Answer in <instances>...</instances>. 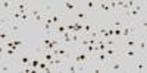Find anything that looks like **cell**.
<instances>
[{
	"label": "cell",
	"instance_id": "obj_1",
	"mask_svg": "<svg viewBox=\"0 0 147 73\" xmlns=\"http://www.w3.org/2000/svg\"><path fill=\"white\" fill-rule=\"evenodd\" d=\"M136 29H137L136 22L127 21V22L124 23V27H122V35H121V38H122V40H127V38H129V36L136 35Z\"/></svg>",
	"mask_w": 147,
	"mask_h": 73
},
{
	"label": "cell",
	"instance_id": "obj_2",
	"mask_svg": "<svg viewBox=\"0 0 147 73\" xmlns=\"http://www.w3.org/2000/svg\"><path fill=\"white\" fill-rule=\"evenodd\" d=\"M110 70V72H122L125 70V66H124V58L122 57H118V58H113L110 60L109 64L106 66V70Z\"/></svg>",
	"mask_w": 147,
	"mask_h": 73
},
{
	"label": "cell",
	"instance_id": "obj_3",
	"mask_svg": "<svg viewBox=\"0 0 147 73\" xmlns=\"http://www.w3.org/2000/svg\"><path fill=\"white\" fill-rule=\"evenodd\" d=\"M121 57L122 58H129V60H132V58H140L141 57V53L137 50V48H121Z\"/></svg>",
	"mask_w": 147,
	"mask_h": 73
},
{
	"label": "cell",
	"instance_id": "obj_4",
	"mask_svg": "<svg viewBox=\"0 0 147 73\" xmlns=\"http://www.w3.org/2000/svg\"><path fill=\"white\" fill-rule=\"evenodd\" d=\"M87 67H82V66H78L75 62H72V60H68L63 66V70L65 72H71V73H75V72H84Z\"/></svg>",
	"mask_w": 147,
	"mask_h": 73
},
{
	"label": "cell",
	"instance_id": "obj_5",
	"mask_svg": "<svg viewBox=\"0 0 147 73\" xmlns=\"http://www.w3.org/2000/svg\"><path fill=\"white\" fill-rule=\"evenodd\" d=\"M13 3L15 2H9V0H2L0 2V12H3L6 16H9L13 12Z\"/></svg>",
	"mask_w": 147,
	"mask_h": 73
},
{
	"label": "cell",
	"instance_id": "obj_6",
	"mask_svg": "<svg viewBox=\"0 0 147 73\" xmlns=\"http://www.w3.org/2000/svg\"><path fill=\"white\" fill-rule=\"evenodd\" d=\"M13 9L21 12V13H27V12L31 10V5L28 2H15L13 3Z\"/></svg>",
	"mask_w": 147,
	"mask_h": 73
},
{
	"label": "cell",
	"instance_id": "obj_7",
	"mask_svg": "<svg viewBox=\"0 0 147 73\" xmlns=\"http://www.w3.org/2000/svg\"><path fill=\"white\" fill-rule=\"evenodd\" d=\"M105 53H106V56H107L110 60H113V58L121 57V48H118L116 45H113V47H107Z\"/></svg>",
	"mask_w": 147,
	"mask_h": 73
},
{
	"label": "cell",
	"instance_id": "obj_8",
	"mask_svg": "<svg viewBox=\"0 0 147 73\" xmlns=\"http://www.w3.org/2000/svg\"><path fill=\"white\" fill-rule=\"evenodd\" d=\"M30 12H31L30 15L32 16V19H34L37 23H43V22H44V16H46V15L43 13L40 9H31Z\"/></svg>",
	"mask_w": 147,
	"mask_h": 73
},
{
	"label": "cell",
	"instance_id": "obj_9",
	"mask_svg": "<svg viewBox=\"0 0 147 73\" xmlns=\"http://www.w3.org/2000/svg\"><path fill=\"white\" fill-rule=\"evenodd\" d=\"M91 58H96V60H99V63L102 64V66H107L109 64V62H110V58L106 56V53H96V54H93L91 56Z\"/></svg>",
	"mask_w": 147,
	"mask_h": 73
},
{
	"label": "cell",
	"instance_id": "obj_10",
	"mask_svg": "<svg viewBox=\"0 0 147 73\" xmlns=\"http://www.w3.org/2000/svg\"><path fill=\"white\" fill-rule=\"evenodd\" d=\"M50 18H52V22H53V27L60 25V23H62V21H63V15H62V12H60V10L52 12V13H50Z\"/></svg>",
	"mask_w": 147,
	"mask_h": 73
},
{
	"label": "cell",
	"instance_id": "obj_11",
	"mask_svg": "<svg viewBox=\"0 0 147 73\" xmlns=\"http://www.w3.org/2000/svg\"><path fill=\"white\" fill-rule=\"evenodd\" d=\"M136 72H146L147 70V64H146V56H143V58H137V63H136V67H134Z\"/></svg>",
	"mask_w": 147,
	"mask_h": 73
},
{
	"label": "cell",
	"instance_id": "obj_12",
	"mask_svg": "<svg viewBox=\"0 0 147 73\" xmlns=\"http://www.w3.org/2000/svg\"><path fill=\"white\" fill-rule=\"evenodd\" d=\"M146 48H147V41H146V35H141L140 36V40L137 42V50L140 53H143L146 56Z\"/></svg>",
	"mask_w": 147,
	"mask_h": 73
},
{
	"label": "cell",
	"instance_id": "obj_13",
	"mask_svg": "<svg viewBox=\"0 0 147 73\" xmlns=\"http://www.w3.org/2000/svg\"><path fill=\"white\" fill-rule=\"evenodd\" d=\"M124 41H125V47H127V48H137L138 38H137L136 35L129 36V38H127V40H124Z\"/></svg>",
	"mask_w": 147,
	"mask_h": 73
},
{
	"label": "cell",
	"instance_id": "obj_14",
	"mask_svg": "<svg viewBox=\"0 0 147 73\" xmlns=\"http://www.w3.org/2000/svg\"><path fill=\"white\" fill-rule=\"evenodd\" d=\"M125 22H127V21L122 18V16H115V18H113V22H112V25H110V27H112V28H122Z\"/></svg>",
	"mask_w": 147,
	"mask_h": 73
},
{
	"label": "cell",
	"instance_id": "obj_15",
	"mask_svg": "<svg viewBox=\"0 0 147 73\" xmlns=\"http://www.w3.org/2000/svg\"><path fill=\"white\" fill-rule=\"evenodd\" d=\"M44 15H50L52 12H55V7H53V5L50 3V2H47V3H44L43 6H41V9H40Z\"/></svg>",
	"mask_w": 147,
	"mask_h": 73
},
{
	"label": "cell",
	"instance_id": "obj_16",
	"mask_svg": "<svg viewBox=\"0 0 147 73\" xmlns=\"http://www.w3.org/2000/svg\"><path fill=\"white\" fill-rule=\"evenodd\" d=\"M88 19V13L85 10H81V12H77L75 13V21L77 22H85Z\"/></svg>",
	"mask_w": 147,
	"mask_h": 73
},
{
	"label": "cell",
	"instance_id": "obj_17",
	"mask_svg": "<svg viewBox=\"0 0 147 73\" xmlns=\"http://www.w3.org/2000/svg\"><path fill=\"white\" fill-rule=\"evenodd\" d=\"M84 6H85V12H93V10H96L97 9V2H94V0H88V2H85L84 3Z\"/></svg>",
	"mask_w": 147,
	"mask_h": 73
},
{
	"label": "cell",
	"instance_id": "obj_18",
	"mask_svg": "<svg viewBox=\"0 0 147 73\" xmlns=\"http://www.w3.org/2000/svg\"><path fill=\"white\" fill-rule=\"evenodd\" d=\"M136 25H138V28L143 31V35H146V29H147V19H146V15L143 16V19H140Z\"/></svg>",
	"mask_w": 147,
	"mask_h": 73
},
{
	"label": "cell",
	"instance_id": "obj_19",
	"mask_svg": "<svg viewBox=\"0 0 147 73\" xmlns=\"http://www.w3.org/2000/svg\"><path fill=\"white\" fill-rule=\"evenodd\" d=\"M18 48H19V47H16V45L10 47V48H6V50H5V56H3V57H13V56L16 54V51H18Z\"/></svg>",
	"mask_w": 147,
	"mask_h": 73
},
{
	"label": "cell",
	"instance_id": "obj_20",
	"mask_svg": "<svg viewBox=\"0 0 147 73\" xmlns=\"http://www.w3.org/2000/svg\"><path fill=\"white\" fill-rule=\"evenodd\" d=\"M97 9H100L103 12H107V13H112V10H110L107 2H97Z\"/></svg>",
	"mask_w": 147,
	"mask_h": 73
},
{
	"label": "cell",
	"instance_id": "obj_21",
	"mask_svg": "<svg viewBox=\"0 0 147 73\" xmlns=\"http://www.w3.org/2000/svg\"><path fill=\"white\" fill-rule=\"evenodd\" d=\"M63 7L68 12H75L77 10V5L74 3V2H63Z\"/></svg>",
	"mask_w": 147,
	"mask_h": 73
},
{
	"label": "cell",
	"instance_id": "obj_22",
	"mask_svg": "<svg viewBox=\"0 0 147 73\" xmlns=\"http://www.w3.org/2000/svg\"><path fill=\"white\" fill-rule=\"evenodd\" d=\"M38 64H40V57H35V58H31V62H30V66L32 67L34 72H38L37 69H38Z\"/></svg>",
	"mask_w": 147,
	"mask_h": 73
},
{
	"label": "cell",
	"instance_id": "obj_23",
	"mask_svg": "<svg viewBox=\"0 0 147 73\" xmlns=\"http://www.w3.org/2000/svg\"><path fill=\"white\" fill-rule=\"evenodd\" d=\"M30 62H31V57H30V56H22V57L19 58V67H21V66H28Z\"/></svg>",
	"mask_w": 147,
	"mask_h": 73
},
{
	"label": "cell",
	"instance_id": "obj_24",
	"mask_svg": "<svg viewBox=\"0 0 147 73\" xmlns=\"http://www.w3.org/2000/svg\"><path fill=\"white\" fill-rule=\"evenodd\" d=\"M0 72H12V66H9L6 63H2L0 64Z\"/></svg>",
	"mask_w": 147,
	"mask_h": 73
},
{
	"label": "cell",
	"instance_id": "obj_25",
	"mask_svg": "<svg viewBox=\"0 0 147 73\" xmlns=\"http://www.w3.org/2000/svg\"><path fill=\"white\" fill-rule=\"evenodd\" d=\"M105 44L107 47H113V45H116V41H115V38H106L105 40Z\"/></svg>",
	"mask_w": 147,
	"mask_h": 73
},
{
	"label": "cell",
	"instance_id": "obj_26",
	"mask_svg": "<svg viewBox=\"0 0 147 73\" xmlns=\"http://www.w3.org/2000/svg\"><path fill=\"white\" fill-rule=\"evenodd\" d=\"M19 70H21V72H24V73H31V72H34V70H32V67H31L30 64H28V66H21V67H19Z\"/></svg>",
	"mask_w": 147,
	"mask_h": 73
},
{
	"label": "cell",
	"instance_id": "obj_27",
	"mask_svg": "<svg viewBox=\"0 0 147 73\" xmlns=\"http://www.w3.org/2000/svg\"><path fill=\"white\" fill-rule=\"evenodd\" d=\"M93 72H94V73H102V72H106V67L100 64V66H97V67H94V69H93Z\"/></svg>",
	"mask_w": 147,
	"mask_h": 73
},
{
	"label": "cell",
	"instance_id": "obj_28",
	"mask_svg": "<svg viewBox=\"0 0 147 73\" xmlns=\"http://www.w3.org/2000/svg\"><path fill=\"white\" fill-rule=\"evenodd\" d=\"M30 13H28V12H27V13H22V16H21V21L19 22H28L30 21Z\"/></svg>",
	"mask_w": 147,
	"mask_h": 73
},
{
	"label": "cell",
	"instance_id": "obj_29",
	"mask_svg": "<svg viewBox=\"0 0 147 73\" xmlns=\"http://www.w3.org/2000/svg\"><path fill=\"white\" fill-rule=\"evenodd\" d=\"M5 50H6V47H5L2 42H0V57H3V56H5Z\"/></svg>",
	"mask_w": 147,
	"mask_h": 73
}]
</instances>
